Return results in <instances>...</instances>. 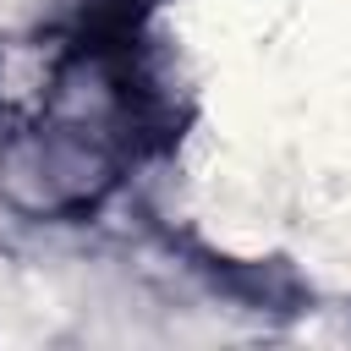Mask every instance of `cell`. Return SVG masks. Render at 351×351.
Returning a JSON list of instances; mask_svg holds the SVG:
<instances>
[{
    "instance_id": "obj_1",
    "label": "cell",
    "mask_w": 351,
    "mask_h": 351,
    "mask_svg": "<svg viewBox=\"0 0 351 351\" xmlns=\"http://www.w3.org/2000/svg\"><path fill=\"white\" fill-rule=\"evenodd\" d=\"M121 165L126 159L110 143H99L93 132H82L71 121L44 115V110L0 143V186L33 219L93 214L110 197V186L121 181Z\"/></svg>"
}]
</instances>
